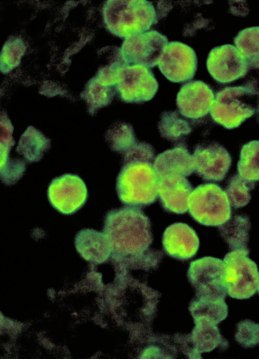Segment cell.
<instances>
[{"label": "cell", "mask_w": 259, "mask_h": 359, "mask_svg": "<svg viewBox=\"0 0 259 359\" xmlns=\"http://www.w3.org/2000/svg\"><path fill=\"white\" fill-rule=\"evenodd\" d=\"M103 232L118 260L141 255L153 242L151 222L139 207L124 206L108 211Z\"/></svg>", "instance_id": "obj_1"}, {"label": "cell", "mask_w": 259, "mask_h": 359, "mask_svg": "<svg viewBox=\"0 0 259 359\" xmlns=\"http://www.w3.org/2000/svg\"><path fill=\"white\" fill-rule=\"evenodd\" d=\"M102 15L106 28L124 39L148 31L158 21L154 6L146 0H108Z\"/></svg>", "instance_id": "obj_2"}, {"label": "cell", "mask_w": 259, "mask_h": 359, "mask_svg": "<svg viewBox=\"0 0 259 359\" xmlns=\"http://www.w3.org/2000/svg\"><path fill=\"white\" fill-rule=\"evenodd\" d=\"M159 180L153 162L135 161L123 164L116 180L118 197L129 206H148L158 197Z\"/></svg>", "instance_id": "obj_3"}, {"label": "cell", "mask_w": 259, "mask_h": 359, "mask_svg": "<svg viewBox=\"0 0 259 359\" xmlns=\"http://www.w3.org/2000/svg\"><path fill=\"white\" fill-rule=\"evenodd\" d=\"M258 95L247 87L227 86L215 95L210 115L215 123L227 129L240 126L256 111Z\"/></svg>", "instance_id": "obj_4"}, {"label": "cell", "mask_w": 259, "mask_h": 359, "mask_svg": "<svg viewBox=\"0 0 259 359\" xmlns=\"http://www.w3.org/2000/svg\"><path fill=\"white\" fill-rule=\"evenodd\" d=\"M231 205L226 192L214 183L195 188L190 194L188 211L198 223L220 226L231 217Z\"/></svg>", "instance_id": "obj_5"}, {"label": "cell", "mask_w": 259, "mask_h": 359, "mask_svg": "<svg viewBox=\"0 0 259 359\" xmlns=\"http://www.w3.org/2000/svg\"><path fill=\"white\" fill-rule=\"evenodd\" d=\"M249 253L248 248L233 250L223 260L227 294L235 299H248L258 289L259 271L256 262L248 257Z\"/></svg>", "instance_id": "obj_6"}, {"label": "cell", "mask_w": 259, "mask_h": 359, "mask_svg": "<svg viewBox=\"0 0 259 359\" xmlns=\"http://www.w3.org/2000/svg\"><path fill=\"white\" fill-rule=\"evenodd\" d=\"M223 260L210 256L192 261L187 277L195 290V298L224 300L227 294Z\"/></svg>", "instance_id": "obj_7"}, {"label": "cell", "mask_w": 259, "mask_h": 359, "mask_svg": "<svg viewBox=\"0 0 259 359\" xmlns=\"http://www.w3.org/2000/svg\"><path fill=\"white\" fill-rule=\"evenodd\" d=\"M158 82L150 68L122 64L116 75L115 91L126 103H143L153 98Z\"/></svg>", "instance_id": "obj_8"}, {"label": "cell", "mask_w": 259, "mask_h": 359, "mask_svg": "<svg viewBox=\"0 0 259 359\" xmlns=\"http://www.w3.org/2000/svg\"><path fill=\"white\" fill-rule=\"evenodd\" d=\"M168 43L165 35L151 30L125 39L119 51L126 65H140L151 68L157 66Z\"/></svg>", "instance_id": "obj_9"}, {"label": "cell", "mask_w": 259, "mask_h": 359, "mask_svg": "<svg viewBox=\"0 0 259 359\" xmlns=\"http://www.w3.org/2000/svg\"><path fill=\"white\" fill-rule=\"evenodd\" d=\"M48 199L59 213L71 215L80 209L88 198V189L84 180L75 174H64L50 183Z\"/></svg>", "instance_id": "obj_10"}, {"label": "cell", "mask_w": 259, "mask_h": 359, "mask_svg": "<svg viewBox=\"0 0 259 359\" xmlns=\"http://www.w3.org/2000/svg\"><path fill=\"white\" fill-rule=\"evenodd\" d=\"M157 66L170 81L183 83L195 75L198 59L195 50L180 41L169 42L164 47Z\"/></svg>", "instance_id": "obj_11"}, {"label": "cell", "mask_w": 259, "mask_h": 359, "mask_svg": "<svg viewBox=\"0 0 259 359\" xmlns=\"http://www.w3.org/2000/svg\"><path fill=\"white\" fill-rule=\"evenodd\" d=\"M207 68L215 81L225 84L244 77L248 64L235 46L224 44L210 50Z\"/></svg>", "instance_id": "obj_12"}, {"label": "cell", "mask_w": 259, "mask_h": 359, "mask_svg": "<svg viewBox=\"0 0 259 359\" xmlns=\"http://www.w3.org/2000/svg\"><path fill=\"white\" fill-rule=\"evenodd\" d=\"M192 156L194 172L206 181H222L231 164L229 153L216 142L198 145Z\"/></svg>", "instance_id": "obj_13"}, {"label": "cell", "mask_w": 259, "mask_h": 359, "mask_svg": "<svg viewBox=\"0 0 259 359\" xmlns=\"http://www.w3.org/2000/svg\"><path fill=\"white\" fill-rule=\"evenodd\" d=\"M120 58L100 68L95 76L86 85L81 93V98L86 102L88 113L91 115H93L98 109L111 104L116 92L117 71L122 64H124Z\"/></svg>", "instance_id": "obj_14"}, {"label": "cell", "mask_w": 259, "mask_h": 359, "mask_svg": "<svg viewBox=\"0 0 259 359\" xmlns=\"http://www.w3.org/2000/svg\"><path fill=\"white\" fill-rule=\"evenodd\" d=\"M215 94L209 84L200 80L183 84L177 94L176 105L183 117L198 119L210 113Z\"/></svg>", "instance_id": "obj_15"}, {"label": "cell", "mask_w": 259, "mask_h": 359, "mask_svg": "<svg viewBox=\"0 0 259 359\" xmlns=\"http://www.w3.org/2000/svg\"><path fill=\"white\" fill-rule=\"evenodd\" d=\"M192 332L184 336L180 341L184 353L190 358H201L204 352H209L216 347L225 349L228 342L220 334L217 324L206 318H195Z\"/></svg>", "instance_id": "obj_16"}, {"label": "cell", "mask_w": 259, "mask_h": 359, "mask_svg": "<svg viewBox=\"0 0 259 359\" xmlns=\"http://www.w3.org/2000/svg\"><path fill=\"white\" fill-rule=\"evenodd\" d=\"M200 240L193 228L185 223L169 226L162 235L165 253L175 259L186 260L194 257L199 249Z\"/></svg>", "instance_id": "obj_17"}, {"label": "cell", "mask_w": 259, "mask_h": 359, "mask_svg": "<svg viewBox=\"0 0 259 359\" xmlns=\"http://www.w3.org/2000/svg\"><path fill=\"white\" fill-rule=\"evenodd\" d=\"M193 190L185 177L169 175L160 178L158 197L166 211L184 214L188 211L189 198Z\"/></svg>", "instance_id": "obj_18"}, {"label": "cell", "mask_w": 259, "mask_h": 359, "mask_svg": "<svg viewBox=\"0 0 259 359\" xmlns=\"http://www.w3.org/2000/svg\"><path fill=\"white\" fill-rule=\"evenodd\" d=\"M78 253L86 261L101 264L112 256V249L104 232L91 229L79 231L75 239Z\"/></svg>", "instance_id": "obj_19"}, {"label": "cell", "mask_w": 259, "mask_h": 359, "mask_svg": "<svg viewBox=\"0 0 259 359\" xmlns=\"http://www.w3.org/2000/svg\"><path fill=\"white\" fill-rule=\"evenodd\" d=\"M153 166L159 178L169 175L187 177L194 171L193 156L183 145L157 155L154 159Z\"/></svg>", "instance_id": "obj_20"}, {"label": "cell", "mask_w": 259, "mask_h": 359, "mask_svg": "<svg viewBox=\"0 0 259 359\" xmlns=\"http://www.w3.org/2000/svg\"><path fill=\"white\" fill-rule=\"evenodd\" d=\"M251 223L244 215H236L219 226L221 237L231 251L247 249Z\"/></svg>", "instance_id": "obj_21"}, {"label": "cell", "mask_w": 259, "mask_h": 359, "mask_svg": "<svg viewBox=\"0 0 259 359\" xmlns=\"http://www.w3.org/2000/svg\"><path fill=\"white\" fill-rule=\"evenodd\" d=\"M50 147L48 138L35 128L28 126L21 136L16 151L27 162L31 163L39 161Z\"/></svg>", "instance_id": "obj_22"}, {"label": "cell", "mask_w": 259, "mask_h": 359, "mask_svg": "<svg viewBox=\"0 0 259 359\" xmlns=\"http://www.w3.org/2000/svg\"><path fill=\"white\" fill-rule=\"evenodd\" d=\"M233 43L246 59L248 69H259V26L240 30L234 37Z\"/></svg>", "instance_id": "obj_23"}, {"label": "cell", "mask_w": 259, "mask_h": 359, "mask_svg": "<svg viewBox=\"0 0 259 359\" xmlns=\"http://www.w3.org/2000/svg\"><path fill=\"white\" fill-rule=\"evenodd\" d=\"M189 310L193 319L206 318L217 324L228 315V307L224 300L195 298L191 301Z\"/></svg>", "instance_id": "obj_24"}, {"label": "cell", "mask_w": 259, "mask_h": 359, "mask_svg": "<svg viewBox=\"0 0 259 359\" xmlns=\"http://www.w3.org/2000/svg\"><path fill=\"white\" fill-rule=\"evenodd\" d=\"M237 168L243 179L251 182L259 181V140L250 141L242 146Z\"/></svg>", "instance_id": "obj_25"}, {"label": "cell", "mask_w": 259, "mask_h": 359, "mask_svg": "<svg viewBox=\"0 0 259 359\" xmlns=\"http://www.w3.org/2000/svg\"><path fill=\"white\" fill-rule=\"evenodd\" d=\"M158 129L162 137L178 142L189 135L192 130L189 122L176 111L162 113L158 123Z\"/></svg>", "instance_id": "obj_26"}, {"label": "cell", "mask_w": 259, "mask_h": 359, "mask_svg": "<svg viewBox=\"0 0 259 359\" xmlns=\"http://www.w3.org/2000/svg\"><path fill=\"white\" fill-rule=\"evenodd\" d=\"M105 138L110 148L122 155L137 142L132 126L125 122H117L107 130Z\"/></svg>", "instance_id": "obj_27"}, {"label": "cell", "mask_w": 259, "mask_h": 359, "mask_svg": "<svg viewBox=\"0 0 259 359\" xmlns=\"http://www.w3.org/2000/svg\"><path fill=\"white\" fill-rule=\"evenodd\" d=\"M26 47L23 39L18 37H11L3 44L0 57V70L7 74L17 67L24 55Z\"/></svg>", "instance_id": "obj_28"}, {"label": "cell", "mask_w": 259, "mask_h": 359, "mask_svg": "<svg viewBox=\"0 0 259 359\" xmlns=\"http://www.w3.org/2000/svg\"><path fill=\"white\" fill-rule=\"evenodd\" d=\"M255 187V182H249L238 174L231 177L227 184L225 192L231 205L235 208L246 206L251 200L250 191Z\"/></svg>", "instance_id": "obj_29"}, {"label": "cell", "mask_w": 259, "mask_h": 359, "mask_svg": "<svg viewBox=\"0 0 259 359\" xmlns=\"http://www.w3.org/2000/svg\"><path fill=\"white\" fill-rule=\"evenodd\" d=\"M235 338L244 348L255 347L259 344V324L250 320L240 321L237 324Z\"/></svg>", "instance_id": "obj_30"}, {"label": "cell", "mask_w": 259, "mask_h": 359, "mask_svg": "<svg viewBox=\"0 0 259 359\" xmlns=\"http://www.w3.org/2000/svg\"><path fill=\"white\" fill-rule=\"evenodd\" d=\"M122 157L123 164L135 161L153 162L155 158L153 148L146 142H136L122 154Z\"/></svg>", "instance_id": "obj_31"}, {"label": "cell", "mask_w": 259, "mask_h": 359, "mask_svg": "<svg viewBox=\"0 0 259 359\" xmlns=\"http://www.w3.org/2000/svg\"><path fill=\"white\" fill-rule=\"evenodd\" d=\"M257 113H258V119L259 122V93L258 95V103H257V108H256Z\"/></svg>", "instance_id": "obj_32"}, {"label": "cell", "mask_w": 259, "mask_h": 359, "mask_svg": "<svg viewBox=\"0 0 259 359\" xmlns=\"http://www.w3.org/2000/svg\"><path fill=\"white\" fill-rule=\"evenodd\" d=\"M257 291H258V293H259V281H258V289H257Z\"/></svg>", "instance_id": "obj_33"}]
</instances>
